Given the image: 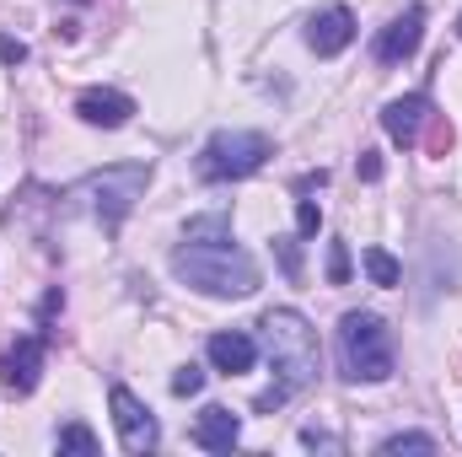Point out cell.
Here are the masks:
<instances>
[{
  "label": "cell",
  "instance_id": "obj_15",
  "mask_svg": "<svg viewBox=\"0 0 462 457\" xmlns=\"http://www.w3.org/2000/svg\"><path fill=\"white\" fill-rule=\"evenodd\" d=\"M54 447H60V452H81V457H97V452H103V447H97V436H92L81 420H76V425H65V431L54 436Z\"/></svg>",
  "mask_w": 462,
  "mask_h": 457
},
{
  "label": "cell",
  "instance_id": "obj_21",
  "mask_svg": "<svg viewBox=\"0 0 462 457\" xmlns=\"http://www.w3.org/2000/svg\"><path fill=\"white\" fill-rule=\"evenodd\" d=\"M355 173H360L365 183H376V178H382V162H376V151H360V162H355Z\"/></svg>",
  "mask_w": 462,
  "mask_h": 457
},
{
  "label": "cell",
  "instance_id": "obj_1",
  "mask_svg": "<svg viewBox=\"0 0 462 457\" xmlns=\"http://www.w3.org/2000/svg\"><path fill=\"white\" fill-rule=\"evenodd\" d=\"M172 275L205 296H253L258 291V264L247 247L231 242L221 216H205L189 227L183 247L172 253Z\"/></svg>",
  "mask_w": 462,
  "mask_h": 457
},
{
  "label": "cell",
  "instance_id": "obj_20",
  "mask_svg": "<svg viewBox=\"0 0 462 457\" xmlns=\"http://www.w3.org/2000/svg\"><path fill=\"white\" fill-rule=\"evenodd\" d=\"M328 280H334V285H349V247L345 242L328 247Z\"/></svg>",
  "mask_w": 462,
  "mask_h": 457
},
{
  "label": "cell",
  "instance_id": "obj_13",
  "mask_svg": "<svg viewBox=\"0 0 462 457\" xmlns=\"http://www.w3.org/2000/svg\"><path fill=\"white\" fill-rule=\"evenodd\" d=\"M236 436H242V420L231 415L226 404L199 409V420H194V447H205V452H231Z\"/></svg>",
  "mask_w": 462,
  "mask_h": 457
},
{
  "label": "cell",
  "instance_id": "obj_8",
  "mask_svg": "<svg viewBox=\"0 0 462 457\" xmlns=\"http://www.w3.org/2000/svg\"><path fill=\"white\" fill-rule=\"evenodd\" d=\"M420 43H425V5H409L403 16H393L376 33V60L382 65H403V60L420 54Z\"/></svg>",
  "mask_w": 462,
  "mask_h": 457
},
{
  "label": "cell",
  "instance_id": "obj_9",
  "mask_svg": "<svg viewBox=\"0 0 462 457\" xmlns=\"http://www.w3.org/2000/svg\"><path fill=\"white\" fill-rule=\"evenodd\" d=\"M307 43H312L318 60L345 54L349 43H355V11H349V5H328V11H318V16L307 22Z\"/></svg>",
  "mask_w": 462,
  "mask_h": 457
},
{
  "label": "cell",
  "instance_id": "obj_4",
  "mask_svg": "<svg viewBox=\"0 0 462 457\" xmlns=\"http://www.w3.org/2000/svg\"><path fill=\"white\" fill-rule=\"evenodd\" d=\"M145 183H151V162H118V167H103V173L81 178V183L70 189V200H81L103 227H118V221L140 205Z\"/></svg>",
  "mask_w": 462,
  "mask_h": 457
},
{
  "label": "cell",
  "instance_id": "obj_23",
  "mask_svg": "<svg viewBox=\"0 0 462 457\" xmlns=\"http://www.w3.org/2000/svg\"><path fill=\"white\" fill-rule=\"evenodd\" d=\"M457 38H462V16H457Z\"/></svg>",
  "mask_w": 462,
  "mask_h": 457
},
{
  "label": "cell",
  "instance_id": "obj_7",
  "mask_svg": "<svg viewBox=\"0 0 462 457\" xmlns=\"http://www.w3.org/2000/svg\"><path fill=\"white\" fill-rule=\"evenodd\" d=\"M43 355H49L43 334H22L16 344H5V350H0V382H5L16 398H27V393L38 387V377H43Z\"/></svg>",
  "mask_w": 462,
  "mask_h": 457
},
{
  "label": "cell",
  "instance_id": "obj_6",
  "mask_svg": "<svg viewBox=\"0 0 462 457\" xmlns=\"http://www.w3.org/2000/svg\"><path fill=\"white\" fill-rule=\"evenodd\" d=\"M108 404H114V425H118V442H124V452H151L156 442H162V431H156V420H151V409L124 387L114 382V393H108Z\"/></svg>",
  "mask_w": 462,
  "mask_h": 457
},
{
  "label": "cell",
  "instance_id": "obj_14",
  "mask_svg": "<svg viewBox=\"0 0 462 457\" xmlns=\"http://www.w3.org/2000/svg\"><path fill=\"white\" fill-rule=\"evenodd\" d=\"M365 275H371V285H398L403 280V269L387 247H365Z\"/></svg>",
  "mask_w": 462,
  "mask_h": 457
},
{
  "label": "cell",
  "instance_id": "obj_22",
  "mask_svg": "<svg viewBox=\"0 0 462 457\" xmlns=\"http://www.w3.org/2000/svg\"><path fill=\"white\" fill-rule=\"evenodd\" d=\"M0 60H5V65H22V60H27V43H22V38H0Z\"/></svg>",
  "mask_w": 462,
  "mask_h": 457
},
{
  "label": "cell",
  "instance_id": "obj_12",
  "mask_svg": "<svg viewBox=\"0 0 462 457\" xmlns=\"http://www.w3.org/2000/svg\"><path fill=\"white\" fill-rule=\"evenodd\" d=\"M253 360H258V340H253V334H242V329L210 334V366H216V371L242 377V371H253Z\"/></svg>",
  "mask_w": 462,
  "mask_h": 457
},
{
  "label": "cell",
  "instance_id": "obj_11",
  "mask_svg": "<svg viewBox=\"0 0 462 457\" xmlns=\"http://www.w3.org/2000/svg\"><path fill=\"white\" fill-rule=\"evenodd\" d=\"M430 124V98H393L387 108H382V129H387V140L393 145H420V129Z\"/></svg>",
  "mask_w": 462,
  "mask_h": 457
},
{
  "label": "cell",
  "instance_id": "obj_2",
  "mask_svg": "<svg viewBox=\"0 0 462 457\" xmlns=\"http://www.w3.org/2000/svg\"><path fill=\"white\" fill-rule=\"evenodd\" d=\"M258 329H263V350H269V360H274V387H263L253 409H258V415H274L291 393H301V387L318 382L323 355H318V329H312L296 307H269Z\"/></svg>",
  "mask_w": 462,
  "mask_h": 457
},
{
  "label": "cell",
  "instance_id": "obj_18",
  "mask_svg": "<svg viewBox=\"0 0 462 457\" xmlns=\"http://www.w3.org/2000/svg\"><path fill=\"white\" fill-rule=\"evenodd\" d=\"M318 227H323V210L312 200H296V231L301 237H318Z\"/></svg>",
  "mask_w": 462,
  "mask_h": 457
},
{
  "label": "cell",
  "instance_id": "obj_5",
  "mask_svg": "<svg viewBox=\"0 0 462 457\" xmlns=\"http://www.w3.org/2000/svg\"><path fill=\"white\" fill-rule=\"evenodd\" d=\"M269 156H274L269 135H258V129H216V135L205 140L194 173H199L205 183H236V178H253Z\"/></svg>",
  "mask_w": 462,
  "mask_h": 457
},
{
  "label": "cell",
  "instance_id": "obj_19",
  "mask_svg": "<svg viewBox=\"0 0 462 457\" xmlns=\"http://www.w3.org/2000/svg\"><path fill=\"white\" fill-rule=\"evenodd\" d=\"M274 247H280L285 275H291V280H301V247H296V237H274Z\"/></svg>",
  "mask_w": 462,
  "mask_h": 457
},
{
  "label": "cell",
  "instance_id": "obj_3",
  "mask_svg": "<svg viewBox=\"0 0 462 457\" xmlns=\"http://www.w3.org/2000/svg\"><path fill=\"white\" fill-rule=\"evenodd\" d=\"M339 371L349 382H387L393 377V334L376 312L339 318Z\"/></svg>",
  "mask_w": 462,
  "mask_h": 457
},
{
  "label": "cell",
  "instance_id": "obj_16",
  "mask_svg": "<svg viewBox=\"0 0 462 457\" xmlns=\"http://www.w3.org/2000/svg\"><path fill=\"white\" fill-rule=\"evenodd\" d=\"M393 452H436V436H425V431H398V436L382 442V457H393Z\"/></svg>",
  "mask_w": 462,
  "mask_h": 457
},
{
  "label": "cell",
  "instance_id": "obj_10",
  "mask_svg": "<svg viewBox=\"0 0 462 457\" xmlns=\"http://www.w3.org/2000/svg\"><path fill=\"white\" fill-rule=\"evenodd\" d=\"M76 114L87 118L92 129H124V124L134 118V98H124L114 87H87V92L76 98Z\"/></svg>",
  "mask_w": 462,
  "mask_h": 457
},
{
  "label": "cell",
  "instance_id": "obj_17",
  "mask_svg": "<svg viewBox=\"0 0 462 457\" xmlns=\"http://www.w3.org/2000/svg\"><path fill=\"white\" fill-rule=\"evenodd\" d=\"M199 387H205V371H199V366H178V377H172V393H178V398H194Z\"/></svg>",
  "mask_w": 462,
  "mask_h": 457
}]
</instances>
